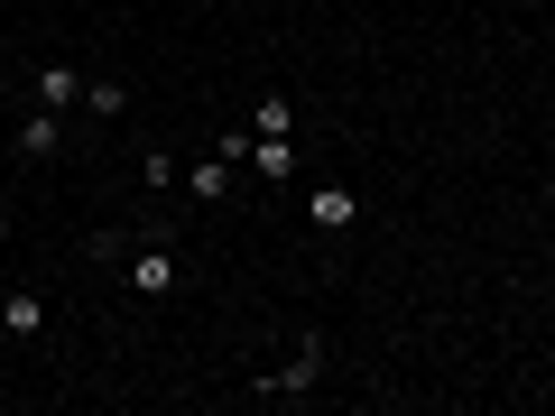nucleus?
<instances>
[{
    "instance_id": "1",
    "label": "nucleus",
    "mask_w": 555,
    "mask_h": 416,
    "mask_svg": "<svg viewBox=\"0 0 555 416\" xmlns=\"http://www.w3.org/2000/svg\"><path fill=\"white\" fill-rule=\"evenodd\" d=\"M120 269H130V297H177V250H167V232H130Z\"/></svg>"
},
{
    "instance_id": "2",
    "label": "nucleus",
    "mask_w": 555,
    "mask_h": 416,
    "mask_svg": "<svg viewBox=\"0 0 555 416\" xmlns=\"http://www.w3.org/2000/svg\"><path fill=\"white\" fill-rule=\"evenodd\" d=\"M315 379H324V334H306L297 352L278 361V370H259L250 389H259V398H269V407H278V398H306V389H315Z\"/></svg>"
},
{
    "instance_id": "3",
    "label": "nucleus",
    "mask_w": 555,
    "mask_h": 416,
    "mask_svg": "<svg viewBox=\"0 0 555 416\" xmlns=\"http://www.w3.org/2000/svg\"><path fill=\"white\" fill-rule=\"evenodd\" d=\"M0 334H10V342H38L47 334V297H38V287H10V297H0Z\"/></svg>"
},
{
    "instance_id": "4",
    "label": "nucleus",
    "mask_w": 555,
    "mask_h": 416,
    "mask_svg": "<svg viewBox=\"0 0 555 416\" xmlns=\"http://www.w3.org/2000/svg\"><path fill=\"white\" fill-rule=\"evenodd\" d=\"M250 177L287 185V177H297V139H259V130H250Z\"/></svg>"
},
{
    "instance_id": "5",
    "label": "nucleus",
    "mask_w": 555,
    "mask_h": 416,
    "mask_svg": "<svg viewBox=\"0 0 555 416\" xmlns=\"http://www.w3.org/2000/svg\"><path fill=\"white\" fill-rule=\"evenodd\" d=\"M28 93H38V112H65V102H83V75H75V65H38Z\"/></svg>"
},
{
    "instance_id": "6",
    "label": "nucleus",
    "mask_w": 555,
    "mask_h": 416,
    "mask_svg": "<svg viewBox=\"0 0 555 416\" xmlns=\"http://www.w3.org/2000/svg\"><path fill=\"white\" fill-rule=\"evenodd\" d=\"M250 130H259V139H297V93H259Z\"/></svg>"
},
{
    "instance_id": "7",
    "label": "nucleus",
    "mask_w": 555,
    "mask_h": 416,
    "mask_svg": "<svg viewBox=\"0 0 555 416\" xmlns=\"http://www.w3.org/2000/svg\"><path fill=\"white\" fill-rule=\"evenodd\" d=\"M352 213H361V204H352V185H315V204H306V222H315V232H343Z\"/></svg>"
},
{
    "instance_id": "8",
    "label": "nucleus",
    "mask_w": 555,
    "mask_h": 416,
    "mask_svg": "<svg viewBox=\"0 0 555 416\" xmlns=\"http://www.w3.org/2000/svg\"><path fill=\"white\" fill-rule=\"evenodd\" d=\"M185 195H195V204H222V195H232V158H204V167H185Z\"/></svg>"
},
{
    "instance_id": "9",
    "label": "nucleus",
    "mask_w": 555,
    "mask_h": 416,
    "mask_svg": "<svg viewBox=\"0 0 555 416\" xmlns=\"http://www.w3.org/2000/svg\"><path fill=\"white\" fill-rule=\"evenodd\" d=\"M56 120L65 112H28L20 120V158H56Z\"/></svg>"
},
{
    "instance_id": "10",
    "label": "nucleus",
    "mask_w": 555,
    "mask_h": 416,
    "mask_svg": "<svg viewBox=\"0 0 555 416\" xmlns=\"http://www.w3.org/2000/svg\"><path fill=\"white\" fill-rule=\"evenodd\" d=\"M120 102H130V83H120V75H83V112H102V120H112Z\"/></svg>"
},
{
    "instance_id": "11",
    "label": "nucleus",
    "mask_w": 555,
    "mask_h": 416,
    "mask_svg": "<svg viewBox=\"0 0 555 416\" xmlns=\"http://www.w3.org/2000/svg\"><path fill=\"white\" fill-rule=\"evenodd\" d=\"M139 185H185V167L167 158V148H149V158H139Z\"/></svg>"
},
{
    "instance_id": "12",
    "label": "nucleus",
    "mask_w": 555,
    "mask_h": 416,
    "mask_svg": "<svg viewBox=\"0 0 555 416\" xmlns=\"http://www.w3.org/2000/svg\"><path fill=\"white\" fill-rule=\"evenodd\" d=\"M518 10H546V0H518Z\"/></svg>"
},
{
    "instance_id": "13",
    "label": "nucleus",
    "mask_w": 555,
    "mask_h": 416,
    "mask_svg": "<svg viewBox=\"0 0 555 416\" xmlns=\"http://www.w3.org/2000/svg\"><path fill=\"white\" fill-rule=\"evenodd\" d=\"M0 342H10V334H0Z\"/></svg>"
}]
</instances>
